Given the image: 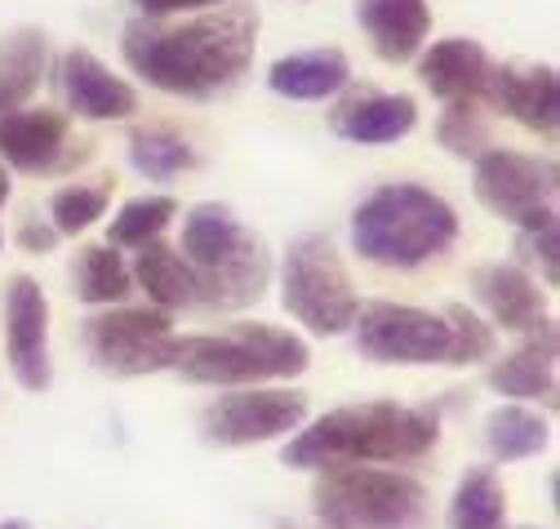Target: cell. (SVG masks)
<instances>
[{
  "label": "cell",
  "instance_id": "cell-1",
  "mask_svg": "<svg viewBox=\"0 0 560 529\" xmlns=\"http://www.w3.org/2000/svg\"><path fill=\"white\" fill-rule=\"evenodd\" d=\"M258 49V10L214 5L187 23L165 27L161 19H133L125 27L120 54L133 77H143L161 94L178 98H219L254 62Z\"/></svg>",
  "mask_w": 560,
  "mask_h": 529
},
{
  "label": "cell",
  "instance_id": "cell-2",
  "mask_svg": "<svg viewBox=\"0 0 560 529\" xmlns=\"http://www.w3.org/2000/svg\"><path fill=\"white\" fill-rule=\"evenodd\" d=\"M436 440H441L436 410L365 401V405L329 410L312 427L294 432L280 458H285V468L299 472H325V468H342V462H409L436 449Z\"/></svg>",
  "mask_w": 560,
  "mask_h": 529
},
{
  "label": "cell",
  "instance_id": "cell-3",
  "mask_svg": "<svg viewBox=\"0 0 560 529\" xmlns=\"http://www.w3.org/2000/svg\"><path fill=\"white\" fill-rule=\"evenodd\" d=\"M458 240V214L445 196L418 183H387L370 191L352 214V245L365 262L387 272H413L450 254Z\"/></svg>",
  "mask_w": 560,
  "mask_h": 529
},
{
  "label": "cell",
  "instance_id": "cell-4",
  "mask_svg": "<svg viewBox=\"0 0 560 529\" xmlns=\"http://www.w3.org/2000/svg\"><path fill=\"white\" fill-rule=\"evenodd\" d=\"M187 268L196 272L200 303L241 311L267 294L271 281V254L258 232H249L232 205L200 201L183 219V249Z\"/></svg>",
  "mask_w": 560,
  "mask_h": 529
},
{
  "label": "cell",
  "instance_id": "cell-5",
  "mask_svg": "<svg viewBox=\"0 0 560 529\" xmlns=\"http://www.w3.org/2000/svg\"><path fill=\"white\" fill-rule=\"evenodd\" d=\"M312 365V348L280 325L241 320L228 334L174 339L170 369L200 387H254L271 378H299Z\"/></svg>",
  "mask_w": 560,
  "mask_h": 529
},
{
  "label": "cell",
  "instance_id": "cell-6",
  "mask_svg": "<svg viewBox=\"0 0 560 529\" xmlns=\"http://www.w3.org/2000/svg\"><path fill=\"white\" fill-rule=\"evenodd\" d=\"M320 529H423L428 525V490L405 472L342 462L325 468L316 490Z\"/></svg>",
  "mask_w": 560,
  "mask_h": 529
},
{
  "label": "cell",
  "instance_id": "cell-7",
  "mask_svg": "<svg viewBox=\"0 0 560 529\" xmlns=\"http://www.w3.org/2000/svg\"><path fill=\"white\" fill-rule=\"evenodd\" d=\"M280 303L316 339H338L352 329L361 298L329 236L303 232L290 240L280 262Z\"/></svg>",
  "mask_w": 560,
  "mask_h": 529
},
{
  "label": "cell",
  "instance_id": "cell-8",
  "mask_svg": "<svg viewBox=\"0 0 560 529\" xmlns=\"http://www.w3.org/2000/svg\"><path fill=\"white\" fill-rule=\"evenodd\" d=\"M174 320L161 307H107L85 320V348L98 369L116 378H143L170 369L174 356Z\"/></svg>",
  "mask_w": 560,
  "mask_h": 529
},
{
  "label": "cell",
  "instance_id": "cell-9",
  "mask_svg": "<svg viewBox=\"0 0 560 529\" xmlns=\"http://www.w3.org/2000/svg\"><path fill=\"white\" fill-rule=\"evenodd\" d=\"M556 161H538L525 152H508V148H485L476 156V201L512 223V227H534L542 219H551V201H556Z\"/></svg>",
  "mask_w": 560,
  "mask_h": 529
},
{
  "label": "cell",
  "instance_id": "cell-10",
  "mask_svg": "<svg viewBox=\"0 0 560 529\" xmlns=\"http://www.w3.org/2000/svg\"><path fill=\"white\" fill-rule=\"evenodd\" d=\"M357 352L374 365H445L450 325L409 303H365L352 320Z\"/></svg>",
  "mask_w": 560,
  "mask_h": 529
},
{
  "label": "cell",
  "instance_id": "cell-11",
  "mask_svg": "<svg viewBox=\"0 0 560 529\" xmlns=\"http://www.w3.org/2000/svg\"><path fill=\"white\" fill-rule=\"evenodd\" d=\"M307 423V396L285 387H241L232 396H219L200 414V436L219 449H245L280 440Z\"/></svg>",
  "mask_w": 560,
  "mask_h": 529
},
{
  "label": "cell",
  "instance_id": "cell-12",
  "mask_svg": "<svg viewBox=\"0 0 560 529\" xmlns=\"http://www.w3.org/2000/svg\"><path fill=\"white\" fill-rule=\"evenodd\" d=\"M5 352L10 369L27 391H45L54 383L49 361V298L45 290L19 272L5 281Z\"/></svg>",
  "mask_w": 560,
  "mask_h": 529
},
{
  "label": "cell",
  "instance_id": "cell-13",
  "mask_svg": "<svg viewBox=\"0 0 560 529\" xmlns=\"http://www.w3.org/2000/svg\"><path fill=\"white\" fill-rule=\"evenodd\" d=\"M0 161L23 174H58L90 161V148L72 152V125L54 107H14L0 116Z\"/></svg>",
  "mask_w": 560,
  "mask_h": 529
},
{
  "label": "cell",
  "instance_id": "cell-14",
  "mask_svg": "<svg viewBox=\"0 0 560 529\" xmlns=\"http://www.w3.org/2000/svg\"><path fill=\"white\" fill-rule=\"evenodd\" d=\"M489 103H499L516 125H525L529 134L551 139L560 125V81L556 68H525V62H503V68H489L485 81Z\"/></svg>",
  "mask_w": 560,
  "mask_h": 529
},
{
  "label": "cell",
  "instance_id": "cell-15",
  "mask_svg": "<svg viewBox=\"0 0 560 529\" xmlns=\"http://www.w3.org/2000/svg\"><path fill=\"white\" fill-rule=\"evenodd\" d=\"M62 94L81 120H125L138 111V94L85 45L62 54Z\"/></svg>",
  "mask_w": 560,
  "mask_h": 529
},
{
  "label": "cell",
  "instance_id": "cell-16",
  "mask_svg": "<svg viewBox=\"0 0 560 529\" xmlns=\"http://www.w3.org/2000/svg\"><path fill=\"white\" fill-rule=\"evenodd\" d=\"M471 290L480 298V307L489 311V325L508 329V334H534L547 320V303L538 281L516 268V262H489L471 277Z\"/></svg>",
  "mask_w": 560,
  "mask_h": 529
},
{
  "label": "cell",
  "instance_id": "cell-17",
  "mask_svg": "<svg viewBox=\"0 0 560 529\" xmlns=\"http://www.w3.org/2000/svg\"><path fill=\"white\" fill-rule=\"evenodd\" d=\"M357 23L383 62H409L432 36L428 0H357Z\"/></svg>",
  "mask_w": 560,
  "mask_h": 529
},
{
  "label": "cell",
  "instance_id": "cell-18",
  "mask_svg": "<svg viewBox=\"0 0 560 529\" xmlns=\"http://www.w3.org/2000/svg\"><path fill=\"white\" fill-rule=\"evenodd\" d=\"M418 81L441 103H476L489 81V54L471 36H445L428 54H418Z\"/></svg>",
  "mask_w": 560,
  "mask_h": 529
},
{
  "label": "cell",
  "instance_id": "cell-19",
  "mask_svg": "<svg viewBox=\"0 0 560 529\" xmlns=\"http://www.w3.org/2000/svg\"><path fill=\"white\" fill-rule=\"evenodd\" d=\"M413 125H418V103L409 94H357L329 116L334 134L361 148L400 143L405 134H413Z\"/></svg>",
  "mask_w": 560,
  "mask_h": 529
},
{
  "label": "cell",
  "instance_id": "cell-20",
  "mask_svg": "<svg viewBox=\"0 0 560 529\" xmlns=\"http://www.w3.org/2000/svg\"><path fill=\"white\" fill-rule=\"evenodd\" d=\"M489 387L512 396V401L556 405V325L542 320L512 356L489 369Z\"/></svg>",
  "mask_w": 560,
  "mask_h": 529
},
{
  "label": "cell",
  "instance_id": "cell-21",
  "mask_svg": "<svg viewBox=\"0 0 560 529\" xmlns=\"http://www.w3.org/2000/svg\"><path fill=\"white\" fill-rule=\"evenodd\" d=\"M347 81H352V62L342 49H303V54H285L271 62L267 72V90L290 98V103H320L334 98Z\"/></svg>",
  "mask_w": 560,
  "mask_h": 529
},
{
  "label": "cell",
  "instance_id": "cell-22",
  "mask_svg": "<svg viewBox=\"0 0 560 529\" xmlns=\"http://www.w3.org/2000/svg\"><path fill=\"white\" fill-rule=\"evenodd\" d=\"M49 68V40L40 27H14L0 40V116L23 107Z\"/></svg>",
  "mask_w": 560,
  "mask_h": 529
},
{
  "label": "cell",
  "instance_id": "cell-23",
  "mask_svg": "<svg viewBox=\"0 0 560 529\" xmlns=\"http://www.w3.org/2000/svg\"><path fill=\"white\" fill-rule=\"evenodd\" d=\"M133 281L148 290L152 307H161V311H178V307H196L200 303L196 272L187 268V258L165 240H148L143 249H138Z\"/></svg>",
  "mask_w": 560,
  "mask_h": 529
},
{
  "label": "cell",
  "instance_id": "cell-24",
  "mask_svg": "<svg viewBox=\"0 0 560 529\" xmlns=\"http://www.w3.org/2000/svg\"><path fill=\"white\" fill-rule=\"evenodd\" d=\"M551 445V427L529 405H499L485 419V449L494 462H525Z\"/></svg>",
  "mask_w": 560,
  "mask_h": 529
},
{
  "label": "cell",
  "instance_id": "cell-25",
  "mask_svg": "<svg viewBox=\"0 0 560 529\" xmlns=\"http://www.w3.org/2000/svg\"><path fill=\"white\" fill-rule=\"evenodd\" d=\"M450 529H503L508 525V490L494 477V468H467L458 481L450 507H445Z\"/></svg>",
  "mask_w": 560,
  "mask_h": 529
},
{
  "label": "cell",
  "instance_id": "cell-26",
  "mask_svg": "<svg viewBox=\"0 0 560 529\" xmlns=\"http://www.w3.org/2000/svg\"><path fill=\"white\" fill-rule=\"evenodd\" d=\"M72 285L77 298L90 307H116L133 294V272L125 268V258L112 245H85L77 254V268H72Z\"/></svg>",
  "mask_w": 560,
  "mask_h": 529
},
{
  "label": "cell",
  "instance_id": "cell-27",
  "mask_svg": "<svg viewBox=\"0 0 560 529\" xmlns=\"http://www.w3.org/2000/svg\"><path fill=\"white\" fill-rule=\"evenodd\" d=\"M129 165L152 178V183H170V178H183L200 165L196 148L187 139H178L174 129H133L129 134Z\"/></svg>",
  "mask_w": 560,
  "mask_h": 529
},
{
  "label": "cell",
  "instance_id": "cell-28",
  "mask_svg": "<svg viewBox=\"0 0 560 529\" xmlns=\"http://www.w3.org/2000/svg\"><path fill=\"white\" fill-rule=\"evenodd\" d=\"M178 201L174 196H133L125 201L107 227V245L112 249H143L148 240H161L165 227L174 223Z\"/></svg>",
  "mask_w": 560,
  "mask_h": 529
},
{
  "label": "cell",
  "instance_id": "cell-29",
  "mask_svg": "<svg viewBox=\"0 0 560 529\" xmlns=\"http://www.w3.org/2000/svg\"><path fill=\"white\" fill-rule=\"evenodd\" d=\"M112 205V178L98 183H72V187H58L54 201H49V223L58 236H81L90 232Z\"/></svg>",
  "mask_w": 560,
  "mask_h": 529
},
{
  "label": "cell",
  "instance_id": "cell-30",
  "mask_svg": "<svg viewBox=\"0 0 560 529\" xmlns=\"http://www.w3.org/2000/svg\"><path fill=\"white\" fill-rule=\"evenodd\" d=\"M445 325H450V356H445V365L467 369V365L494 361V352H499V329L489 325V320H480L467 303H450V307H445Z\"/></svg>",
  "mask_w": 560,
  "mask_h": 529
},
{
  "label": "cell",
  "instance_id": "cell-31",
  "mask_svg": "<svg viewBox=\"0 0 560 529\" xmlns=\"http://www.w3.org/2000/svg\"><path fill=\"white\" fill-rule=\"evenodd\" d=\"M436 139L450 156H480L489 148V125L480 120L476 103H445V116L436 125Z\"/></svg>",
  "mask_w": 560,
  "mask_h": 529
},
{
  "label": "cell",
  "instance_id": "cell-32",
  "mask_svg": "<svg viewBox=\"0 0 560 529\" xmlns=\"http://www.w3.org/2000/svg\"><path fill=\"white\" fill-rule=\"evenodd\" d=\"M516 254L525 268H538L542 281L556 290L560 285V223H556V214L534 227H516Z\"/></svg>",
  "mask_w": 560,
  "mask_h": 529
},
{
  "label": "cell",
  "instance_id": "cell-33",
  "mask_svg": "<svg viewBox=\"0 0 560 529\" xmlns=\"http://www.w3.org/2000/svg\"><path fill=\"white\" fill-rule=\"evenodd\" d=\"M138 10V19H174V14H200V10H214L228 5V0H129Z\"/></svg>",
  "mask_w": 560,
  "mask_h": 529
},
{
  "label": "cell",
  "instance_id": "cell-34",
  "mask_svg": "<svg viewBox=\"0 0 560 529\" xmlns=\"http://www.w3.org/2000/svg\"><path fill=\"white\" fill-rule=\"evenodd\" d=\"M19 249L23 254H54L58 249V232H54V223H40V219H27L23 227H19Z\"/></svg>",
  "mask_w": 560,
  "mask_h": 529
},
{
  "label": "cell",
  "instance_id": "cell-35",
  "mask_svg": "<svg viewBox=\"0 0 560 529\" xmlns=\"http://www.w3.org/2000/svg\"><path fill=\"white\" fill-rule=\"evenodd\" d=\"M5 201H10V174L0 169V210H5Z\"/></svg>",
  "mask_w": 560,
  "mask_h": 529
},
{
  "label": "cell",
  "instance_id": "cell-36",
  "mask_svg": "<svg viewBox=\"0 0 560 529\" xmlns=\"http://www.w3.org/2000/svg\"><path fill=\"white\" fill-rule=\"evenodd\" d=\"M0 529H32L27 520H0Z\"/></svg>",
  "mask_w": 560,
  "mask_h": 529
},
{
  "label": "cell",
  "instance_id": "cell-37",
  "mask_svg": "<svg viewBox=\"0 0 560 529\" xmlns=\"http://www.w3.org/2000/svg\"><path fill=\"white\" fill-rule=\"evenodd\" d=\"M276 529H303V525H290V520H280V525H276Z\"/></svg>",
  "mask_w": 560,
  "mask_h": 529
},
{
  "label": "cell",
  "instance_id": "cell-38",
  "mask_svg": "<svg viewBox=\"0 0 560 529\" xmlns=\"http://www.w3.org/2000/svg\"><path fill=\"white\" fill-rule=\"evenodd\" d=\"M0 240H5V236H0Z\"/></svg>",
  "mask_w": 560,
  "mask_h": 529
},
{
  "label": "cell",
  "instance_id": "cell-39",
  "mask_svg": "<svg viewBox=\"0 0 560 529\" xmlns=\"http://www.w3.org/2000/svg\"><path fill=\"white\" fill-rule=\"evenodd\" d=\"M503 529H508V525H503Z\"/></svg>",
  "mask_w": 560,
  "mask_h": 529
}]
</instances>
